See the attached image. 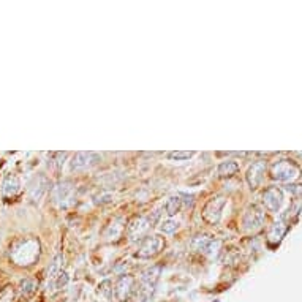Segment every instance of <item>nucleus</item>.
Returning a JSON list of instances; mask_svg holds the SVG:
<instances>
[{
	"instance_id": "1",
	"label": "nucleus",
	"mask_w": 302,
	"mask_h": 302,
	"mask_svg": "<svg viewBox=\"0 0 302 302\" xmlns=\"http://www.w3.org/2000/svg\"><path fill=\"white\" fill-rule=\"evenodd\" d=\"M158 275H160V268L154 266L147 270H144L141 275V298L144 302H147L155 291V286L158 282Z\"/></svg>"
},
{
	"instance_id": "2",
	"label": "nucleus",
	"mask_w": 302,
	"mask_h": 302,
	"mask_svg": "<svg viewBox=\"0 0 302 302\" xmlns=\"http://www.w3.org/2000/svg\"><path fill=\"white\" fill-rule=\"evenodd\" d=\"M299 176V168L291 160H280L272 166V177L282 182H288Z\"/></svg>"
},
{
	"instance_id": "3",
	"label": "nucleus",
	"mask_w": 302,
	"mask_h": 302,
	"mask_svg": "<svg viewBox=\"0 0 302 302\" xmlns=\"http://www.w3.org/2000/svg\"><path fill=\"white\" fill-rule=\"evenodd\" d=\"M225 204H226V200L223 198V196H217V198L210 200L204 206V210H202V217H204V220H207L209 223L220 222Z\"/></svg>"
},
{
	"instance_id": "4",
	"label": "nucleus",
	"mask_w": 302,
	"mask_h": 302,
	"mask_svg": "<svg viewBox=\"0 0 302 302\" xmlns=\"http://www.w3.org/2000/svg\"><path fill=\"white\" fill-rule=\"evenodd\" d=\"M163 247V239L158 236H147L142 239V242L139 245L138 256L139 258H150V256L157 255L162 250Z\"/></svg>"
},
{
	"instance_id": "5",
	"label": "nucleus",
	"mask_w": 302,
	"mask_h": 302,
	"mask_svg": "<svg viewBox=\"0 0 302 302\" xmlns=\"http://www.w3.org/2000/svg\"><path fill=\"white\" fill-rule=\"evenodd\" d=\"M100 155L94 152H78L71 160V169L73 171H84L87 168H92L100 162Z\"/></svg>"
},
{
	"instance_id": "6",
	"label": "nucleus",
	"mask_w": 302,
	"mask_h": 302,
	"mask_svg": "<svg viewBox=\"0 0 302 302\" xmlns=\"http://www.w3.org/2000/svg\"><path fill=\"white\" fill-rule=\"evenodd\" d=\"M244 228L248 231H255L260 230L263 223H264V214L258 206H250L244 214Z\"/></svg>"
},
{
	"instance_id": "7",
	"label": "nucleus",
	"mask_w": 302,
	"mask_h": 302,
	"mask_svg": "<svg viewBox=\"0 0 302 302\" xmlns=\"http://www.w3.org/2000/svg\"><path fill=\"white\" fill-rule=\"evenodd\" d=\"M263 201H264V206H266L270 212H278L283 204V193H282L280 188L270 187L264 192Z\"/></svg>"
},
{
	"instance_id": "8",
	"label": "nucleus",
	"mask_w": 302,
	"mask_h": 302,
	"mask_svg": "<svg viewBox=\"0 0 302 302\" xmlns=\"http://www.w3.org/2000/svg\"><path fill=\"white\" fill-rule=\"evenodd\" d=\"M264 172H266V163L264 162H255L250 168L247 171V182L250 185V188H256L260 187L263 179H264Z\"/></svg>"
},
{
	"instance_id": "9",
	"label": "nucleus",
	"mask_w": 302,
	"mask_h": 302,
	"mask_svg": "<svg viewBox=\"0 0 302 302\" xmlns=\"http://www.w3.org/2000/svg\"><path fill=\"white\" fill-rule=\"evenodd\" d=\"M71 193H73V184L68 182V180H64V182H59L52 188V200L59 202L60 206H64V202L67 200H70Z\"/></svg>"
},
{
	"instance_id": "10",
	"label": "nucleus",
	"mask_w": 302,
	"mask_h": 302,
	"mask_svg": "<svg viewBox=\"0 0 302 302\" xmlns=\"http://www.w3.org/2000/svg\"><path fill=\"white\" fill-rule=\"evenodd\" d=\"M155 220V218H136V220H133L130 223V226H128V236H130V239H139L142 234H144L147 231V228L150 226V223H152Z\"/></svg>"
},
{
	"instance_id": "11",
	"label": "nucleus",
	"mask_w": 302,
	"mask_h": 302,
	"mask_svg": "<svg viewBox=\"0 0 302 302\" xmlns=\"http://www.w3.org/2000/svg\"><path fill=\"white\" fill-rule=\"evenodd\" d=\"M132 293H133V278L132 277H120L119 278V282L116 283V296L119 301H128L132 296Z\"/></svg>"
},
{
	"instance_id": "12",
	"label": "nucleus",
	"mask_w": 302,
	"mask_h": 302,
	"mask_svg": "<svg viewBox=\"0 0 302 302\" xmlns=\"http://www.w3.org/2000/svg\"><path fill=\"white\" fill-rule=\"evenodd\" d=\"M193 247L202 253H212L218 247V242L214 239H207V237H196L193 240Z\"/></svg>"
},
{
	"instance_id": "13",
	"label": "nucleus",
	"mask_w": 302,
	"mask_h": 302,
	"mask_svg": "<svg viewBox=\"0 0 302 302\" xmlns=\"http://www.w3.org/2000/svg\"><path fill=\"white\" fill-rule=\"evenodd\" d=\"M21 190V184H19V179L16 176H6L3 180V193L13 196L16 195Z\"/></svg>"
},
{
	"instance_id": "14",
	"label": "nucleus",
	"mask_w": 302,
	"mask_h": 302,
	"mask_svg": "<svg viewBox=\"0 0 302 302\" xmlns=\"http://www.w3.org/2000/svg\"><path fill=\"white\" fill-rule=\"evenodd\" d=\"M239 171V165L236 162H223L220 166H218V174L222 177H233L236 172Z\"/></svg>"
},
{
	"instance_id": "15",
	"label": "nucleus",
	"mask_w": 302,
	"mask_h": 302,
	"mask_svg": "<svg viewBox=\"0 0 302 302\" xmlns=\"http://www.w3.org/2000/svg\"><path fill=\"white\" fill-rule=\"evenodd\" d=\"M286 228L283 226V223H275L272 228H270L269 234H268V240L270 244H274V242H280V239L283 237V234H285Z\"/></svg>"
},
{
	"instance_id": "16",
	"label": "nucleus",
	"mask_w": 302,
	"mask_h": 302,
	"mask_svg": "<svg viewBox=\"0 0 302 302\" xmlns=\"http://www.w3.org/2000/svg\"><path fill=\"white\" fill-rule=\"evenodd\" d=\"M180 206H182V200H180L179 196H172V198L168 200L165 207H166V212H168L169 215H174L180 210Z\"/></svg>"
},
{
	"instance_id": "17",
	"label": "nucleus",
	"mask_w": 302,
	"mask_h": 302,
	"mask_svg": "<svg viewBox=\"0 0 302 302\" xmlns=\"http://www.w3.org/2000/svg\"><path fill=\"white\" fill-rule=\"evenodd\" d=\"M177 228H179V223H177L176 220H165V222L160 225V230H162V233H165V234H172Z\"/></svg>"
},
{
	"instance_id": "18",
	"label": "nucleus",
	"mask_w": 302,
	"mask_h": 302,
	"mask_svg": "<svg viewBox=\"0 0 302 302\" xmlns=\"http://www.w3.org/2000/svg\"><path fill=\"white\" fill-rule=\"evenodd\" d=\"M34 288H35V283L32 280H29V278L21 282V293L24 294V296H29L30 293H34Z\"/></svg>"
},
{
	"instance_id": "19",
	"label": "nucleus",
	"mask_w": 302,
	"mask_h": 302,
	"mask_svg": "<svg viewBox=\"0 0 302 302\" xmlns=\"http://www.w3.org/2000/svg\"><path fill=\"white\" fill-rule=\"evenodd\" d=\"M195 154L193 152H179V150H176V152H171V154H168V158L169 160H187V158H190V157H193Z\"/></svg>"
},
{
	"instance_id": "20",
	"label": "nucleus",
	"mask_w": 302,
	"mask_h": 302,
	"mask_svg": "<svg viewBox=\"0 0 302 302\" xmlns=\"http://www.w3.org/2000/svg\"><path fill=\"white\" fill-rule=\"evenodd\" d=\"M68 282V275H67L65 272H59L57 274V280H56V286L57 288H62V286Z\"/></svg>"
}]
</instances>
